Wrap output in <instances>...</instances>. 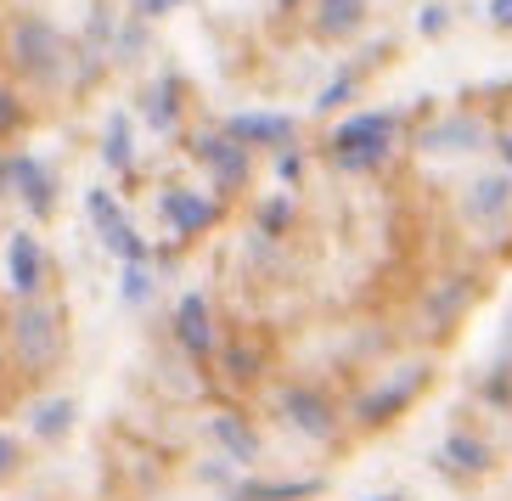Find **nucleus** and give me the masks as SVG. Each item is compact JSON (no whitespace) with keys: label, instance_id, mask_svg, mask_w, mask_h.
Segmentation results:
<instances>
[{"label":"nucleus","instance_id":"nucleus-1","mask_svg":"<svg viewBox=\"0 0 512 501\" xmlns=\"http://www.w3.org/2000/svg\"><path fill=\"white\" fill-rule=\"evenodd\" d=\"M389 141H394L389 113H355V119H344L338 130H332V158L361 175V169H377L383 158H389Z\"/></svg>","mask_w":512,"mask_h":501},{"label":"nucleus","instance_id":"nucleus-2","mask_svg":"<svg viewBox=\"0 0 512 501\" xmlns=\"http://www.w3.org/2000/svg\"><path fill=\"white\" fill-rule=\"evenodd\" d=\"M12 344H17V355H23L29 372H46V366L62 355V321H57V310L29 299L12 316Z\"/></svg>","mask_w":512,"mask_h":501},{"label":"nucleus","instance_id":"nucleus-3","mask_svg":"<svg viewBox=\"0 0 512 501\" xmlns=\"http://www.w3.org/2000/svg\"><path fill=\"white\" fill-rule=\"evenodd\" d=\"M85 209H91L96 231H102V248H113V254L124 259V265H147V243L136 237V226L124 220L119 198L113 192H102V186H91V198H85Z\"/></svg>","mask_w":512,"mask_h":501},{"label":"nucleus","instance_id":"nucleus-4","mask_svg":"<svg viewBox=\"0 0 512 501\" xmlns=\"http://www.w3.org/2000/svg\"><path fill=\"white\" fill-rule=\"evenodd\" d=\"M17 62L29 68L40 85H51V79L62 74V46H57V29H46V23H17Z\"/></svg>","mask_w":512,"mask_h":501},{"label":"nucleus","instance_id":"nucleus-5","mask_svg":"<svg viewBox=\"0 0 512 501\" xmlns=\"http://www.w3.org/2000/svg\"><path fill=\"white\" fill-rule=\"evenodd\" d=\"M276 411H282L299 434H310V440H332V406L316 395V389H282Z\"/></svg>","mask_w":512,"mask_h":501},{"label":"nucleus","instance_id":"nucleus-6","mask_svg":"<svg viewBox=\"0 0 512 501\" xmlns=\"http://www.w3.org/2000/svg\"><path fill=\"white\" fill-rule=\"evenodd\" d=\"M6 276H12V288L23 293V299H34V293H40L46 254H40V243H34L29 231H12V243H6Z\"/></svg>","mask_w":512,"mask_h":501},{"label":"nucleus","instance_id":"nucleus-7","mask_svg":"<svg viewBox=\"0 0 512 501\" xmlns=\"http://www.w3.org/2000/svg\"><path fill=\"white\" fill-rule=\"evenodd\" d=\"M175 338H181V350L192 355V361H203V355L214 350L209 304L197 299V293H186V299H181V310H175Z\"/></svg>","mask_w":512,"mask_h":501},{"label":"nucleus","instance_id":"nucleus-8","mask_svg":"<svg viewBox=\"0 0 512 501\" xmlns=\"http://www.w3.org/2000/svg\"><path fill=\"white\" fill-rule=\"evenodd\" d=\"M197 158L214 169V181H220V186H242V181H248V152H242L231 136H197Z\"/></svg>","mask_w":512,"mask_h":501},{"label":"nucleus","instance_id":"nucleus-9","mask_svg":"<svg viewBox=\"0 0 512 501\" xmlns=\"http://www.w3.org/2000/svg\"><path fill=\"white\" fill-rule=\"evenodd\" d=\"M6 186H17L34 214H51V198H57V192H51V175H46L40 158H6Z\"/></svg>","mask_w":512,"mask_h":501},{"label":"nucleus","instance_id":"nucleus-10","mask_svg":"<svg viewBox=\"0 0 512 501\" xmlns=\"http://www.w3.org/2000/svg\"><path fill=\"white\" fill-rule=\"evenodd\" d=\"M226 136L237 141H271V147H287L293 141V119L287 113H237V119L226 124Z\"/></svg>","mask_w":512,"mask_h":501},{"label":"nucleus","instance_id":"nucleus-11","mask_svg":"<svg viewBox=\"0 0 512 501\" xmlns=\"http://www.w3.org/2000/svg\"><path fill=\"white\" fill-rule=\"evenodd\" d=\"M417 383H422V366H411V372H400V378H394L389 389L366 395L361 406H355V417H361V423H389L394 411H400V406L411 400V389H417Z\"/></svg>","mask_w":512,"mask_h":501},{"label":"nucleus","instance_id":"nucleus-12","mask_svg":"<svg viewBox=\"0 0 512 501\" xmlns=\"http://www.w3.org/2000/svg\"><path fill=\"white\" fill-rule=\"evenodd\" d=\"M164 220L181 231V237H192V231H203L214 220V203L197 198V192H164Z\"/></svg>","mask_w":512,"mask_h":501},{"label":"nucleus","instance_id":"nucleus-13","mask_svg":"<svg viewBox=\"0 0 512 501\" xmlns=\"http://www.w3.org/2000/svg\"><path fill=\"white\" fill-rule=\"evenodd\" d=\"M209 434H214V445H220L231 462H254V456H259V434L242 423V417H231V411H226V417H214Z\"/></svg>","mask_w":512,"mask_h":501},{"label":"nucleus","instance_id":"nucleus-14","mask_svg":"<svg viewBox=\"0 0 512 501\" xmlns=\"http://www.w3.org/2000/svg\"><path fill=\"white\" fill-rule=\"evenodd\" d=\"M507 203H512V181H507V175H479V181H473V192H467V209L479 214V220L507 214Z\"/></svg>","mask_w":512,"mask_h":501},{"label":"nucleus","instance_id":"nucleus-15","mask_svg":"<svg viewBox=\"0 0 512 501\" xmlns=\"http://www.w3.org/2000/svg\"><path fill=\"white\" fill-rule=\"evenodd\" d=\"M361 17H366V0H321L316 23H321V34H327V40H344V34L361 29Z\"/></svg>","mask_w":512,"mask_h":501},{"label":"nucleus","instance_id":"nucleus-16","mask_svg":"<svg viewBox=\"0 0 512 501\" xmlns=\"http://www.w3.org/2000/svg\"><path fill=\"white\" fill-rule=\"evenodd\" d=\"M102 164L107 169H130V164H136V147H130V119H124V113H113V119H107Z\"/></svg>","mask_w":512,"mask_h":501},{"label":"nucleus","instance_id":"nucleus-17","mask_svg":"<svg viewBox=\"0 0 512 501\" xmlns=\"http://www.w3.org/2000/svg\"><path fill=\"white\" fill-rule=\"evenodd\" d=\"M316 479H293V485H237L231 501H299V496H316Z\"/></svg>","mask_w":512,"mask_h":501},{"label":"nucleus","instance_id":"nucleus-18","mask_svg":"<svg viewBox=\"0 0 512 501\" xmlns=\"http://www.w3.org/2000/svg\"><path fill=\"white\" fill-rule=\"evenodd\" d=\"M34 428H40L46 440L68 434V428H74V400H40V406H34Z\"/></svg>","mask_w":512,"mask_h":501},{"label":"nucleus","instance_id":"nucleus-19","mask_svg":"<svg viewBox=\"0 0 512 501\" xmlns=\"http://www.w3.org/2000/svg\"><path fill=\"white\" fill-rule=\"evenodd\" d=\"M147 124L152 130H175V79H158L147 91Z\"/></svg>","mask_w":512,"mask_h":501},{"label":"nucleus","instance_id":"nucleus-20","mask_svg":"<svg viewBox=\"0 0 512 501\" xmlns=\"http://www.w3.org/2000/svg\"><path fill=\"white\" fill-rule=\"evenodd\" d=\"M445 462H451V468H467V473H484L490 462H496V456L484 451L479 440H467V434H456V440L445 445Z\"/></svg>","mask_w":512,"mask_h":501},{"label":"nucleus","instance_id":"nucleus-21","mask_svg":"<svg viewBox=\"0 0 512 501\" xmlns=\"http://www.w3.org/2000/svg\"><path fill=\"white\" fill-rule=\"evenodd\" d=\"M422 141H428V147H479V124H473V119H456L451 124V130H434V136H422Z\"/></svg>","mask_w":512,"mask_h":501},{"label":"nucleus","instance_id":"nucleus-22","mask_svg":"<svg viewBox=\"0 0 512 501\" xmlns=\"http://www.w3.org/2000/svg\"><path fill=\"white\" fill-rule=\"evenodd\" d=\"M152 299V271L147 265H124V304H147Z\"/></svg>","mask_w":512,"mask_h":501},{"label":"nucleus","instance_id":"nucleus-23","mask_svg":"<svg viewBox=\"0 0 512 501\" xmlns=\"http://www.w3.org/2000/svg\"><path fill=\"white\" fill-rule=\"evenodd\" d=\"M259 372V350L254 344H231L226 350V378H254Z\"/></svg>","mask_w":512,"mask_h":501},{"label":"nucleus","instance_id":"nucleus-24","mask_svg":"<svg viewBox=\"0 0 512 501\" xmlns=\"http://www.w3.org/2000/svg\"><path fill=\"white\" fill-rule=\"evenodd\" d=\"M287 214H293V203H287V198H271L265 209H259V220H265V231H282Z\"/></svg>","mask_w":512,"mask_h":501},{"label":"nucleus","instance_id":"nucleus-25","mask_svg":"<svg viewBox=\"0 0 512 501\" xmlns=\"http://www.w3.org/2000/svg\"><path fill=\"white\" fill-rule=\"evenodd\" d=\"M349 91H355V79H338V85H327V91L316 96V107L327 113V107H338V102H349Z\"/></svg>","mask_w":512,"mask_h":501},{"label":"nucleus","instance_id":"nucleus-26","mask_svg":"<svg viewBox=\"0 0 512 501\" xmlns=\"http://www.w3.org/2000/svg\"><path fill=\"white\" fill-rule=\"evenodd\" d=\"M462 282H451V288H445V293H439V299H434V321H451V310H456V299H462Z\"/></svg>","mask_w":512,"mask_h":501},{"label":"nucleus","instance_id":"nucleus-27","mask_svg":"<svg viewBox=\"0 0 512 501\" xmlns=\"http://www.w3.org/2000/svg\"><path fill=\"white\" fill-rule=\"evenodd\" d=\"M445 23H451L445 6H428V12H422V34H445Z\"/></svg>","mask_w":512,"mask_h":501},{"label":"nucleus","instance_id":"nucleus-28","mask_svg":"<svg viewBox=\"0 0 512 501\" xmlns=\"http://www.w3.org/2000/svg\"><path fill=\"white\" fill-rule=\"evenodd\" d=\"M276 175H282V181H299V152H293V147L276 158Z\"/></svg>","mask_w":512,"mask_h":501},{"label":"nucleus","instance_id":"nucleus-29","mask_svg":"<svg viewBox=\"0 0 512 501\" xmlns=\"http://www.w3.org/2000/svg\"><path fill=\"white\" fill-rule=\"evenodd\" d=\"M175 6H181V0H136L141 17H164V12H175Z\"/></svg>","mask_w":512,"mask_h":501},{"label":"nucleus","instance_id":"nucleus-30","mask_svg":"<svg viewBox=\"0 0 512 501\" xmlns=\"http://www.w3.org/2000/svg\"><path fill=\"white\" fill-rule=\"evenodd\" d=\"M17 468V445H12V434H0V473H12Z\"/></svg>","mask_w":512,"mask_h":501},{"label":"nucleus","instance_id":"nucleus-31","mask_svg":"<svg viewBox=\"0 0 512 501\" xmlns=\"http://www.w3.org/2000/svg\"><path fill=\"white\" fill-rule=\"evenodd\" d=\"M490 23H501V29H512V0H490Z\"/></svg>","mask_w":512,"mask_h":501},{"label":"nucleus","instance_id":"nucleus-32","mask_svg":"<svg viewBox=\"0 0 512 501\" xmlns=\"http://www.w3.org/2000/svg\"><path fill=\"white\" fill-rule=\"evenodd\" d=\"M12 124H17V102L0 91V130H12Z\"/></svg>","mask_w":512,"mask_h":501},{"label":"nucleus","instance_id":"nucleus-33","mask_svg":"<svg viewBox=\"0 0 512 501\" xmlns=\"http://www.w3.org/2000/svg\"><path fill=\"white\" fill-rule=\"evenodd\" d=\"M501 158H507V164H512V130H507V136H501Z\"/></svg>","mask_w":512,"mask_h":501},{"label":"nucleus","instance_id":"nucleus-34","mask_svg":"<svg viewBox=\"0 0 512 501\" xmlns=\"http://www.w3.org/2000/svg\"><path fill=\"white\" fill-rule=\"evenodd\" d=\"M0 192H6V164H0Z\"/></svg>","mask_w":512,"mask_h":501},{"label":"nucleus","instance_id":"nucleus-35","mask_svg":"<svg viewBox=\"0 0 512 501\" xmlns=\"http://www.w3.org/2000/svg\"><path fill=\"white\" fill-rule=\"evenodd\" d=\"M282 6H293V0H282Z\"/></svg>","mask_w":512,"mask_h":501},{"label":"nucleus","instance_id":"nucleus-36","mask_svg":"<svg viewBox=\"0 0 512 501\" xmlns=\"http://www.w3.org/2000/svg\"><path fill=\"white\" fill-rule=\"evenodd\" d=\"M377 501H389V496H377Z\"/></svg>","mask_w":512,"mask_h":501},{"label":"nucleus","instance_id":"nucleus-37","mask_svg":"<svg viewBox=\"0 0 512 501\" xmlns=\"http://www.w3.org/2000/svg\"><path fill=\"white\" fill-rule=\"evenodd\" d=\"M507 355H512V344H507Z\"/></svg>","mask_w":512,"mask_h":501}]
</instances>
